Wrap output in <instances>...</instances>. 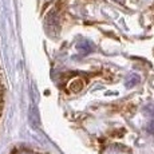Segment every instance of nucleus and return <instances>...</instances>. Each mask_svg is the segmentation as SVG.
I'll list each match as a JSON object with an SVG mask.
<instances>
[{
    "label": "nucleus",
    "mask_w": 154,
    "mask_h": 154,
    "mask_svg": "<svg viewBox=\"0 0 154 154\" xmlns=\"http://www.w3.org/2000/svg\"><path fill=\"white\" fill-rule=\"evenodd\" d=\"M83 87H85V83L81 76H75V78H72L69 83H67V90H69L70 93H79V91H82Z\"/></svg>",
    "instance_id": "obj_1"
},
{
    "label": "nucleus",
    "mask_w": 154,
    "mask_h": 154,
    "mask_svg": "<svg viewBox=\"0 0 154 154\" xmlns=\"http://www.w3.org/2000/svg\"><path fill=\"white\" fill-rule=\"evenodd\" d=\"M76 47H78V50H79V51H81L83 55L90 54V52L94 50V44L91 43L90 40H86V39H83L82 42H79Z\"/></svg>",
    "instance_id": "obj_2"
},
{
    "label": "nucleus",
    "mask_w": 154,
    "mask_h": 154,
    "mask_svg": "<svg viewBox=\"0 0 154 154\" xmlns=\"http://www.w3.org/2000/svg\"><path fill=\"white\" fill-rule=\"evenodd\" d=\"M138 82H140V76H138V75H131L129 81L126 82V87H127V88L133 87V86H135V85L138 83Z\"/></svg>",
    "instance_id": "obj_3"
},
{
    "label": "nucleus",
    "mask_w": 154,
    "mask_h": 154,
    "mask_svg": "<svg viewBox=\"0 0 154 154\" xmlns=\"http://www.w3.org/2000/svg\"><path fill=\"white\" fill-rule=\"evenodd\" d=\"M146 130H147V133H150V134H154V121H152V122L147 125Z\"/></svg>",
    "instance_id": "obj_4"
},
{
    "label": "nucleus",
    "mask_w": 154,
    "mask_h": 154,
    "mask_svg": "<svg viewBox=\"0 0 154 154\" xmlns=\"http://www.w3.org/2000/svg\"><path fill=\"white\" fill-rule=\"evenodd\" d=\"M117 2H119V3H122V2H123V0H117Z\"/></svg>",
    "instance_id": "obj_5"
}]
</instances>
